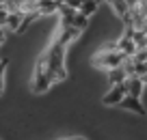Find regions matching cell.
I'll use <instances>...</instances> for the list:
<instances>
[{
  "label": "cell",
  "mask_w": 147,
  "mask_h": 140,
  "mask_svg": "<svg viewBox=\"0 0 147 140\" xmlns=\"http://www.w3.org/2000/svg\"><path fill=\"white\" fill-rule=\"evenodd\" d=\"M123 86H125V95L134 97V99H141L143 88H145V84H143L141 78H128V80L123 82Z\"/></svg>",
  "instance_id": "obj_7"
},
{
  "label": "cell",
  "mask_w": 147,
  "mask_h": 140,
  "mask_svg": "<svg viewBox=\"0 0 147 140\" xmlns=\"http://www.w3.org/2000/svg\"><path fill=\"white\" fill-rule=\"evenodd\" d=\"M132 41H134V45H136V52H138V50H145V48H147V35H145L143 30H134Z\"/></svg>",
  "instance_id": "obj_13"
},
{
  "label": "cell",
  "mask_w": 147,
  "mask_h": 140,
  "mask_svg": "<svg viewBox=\"0 0 147 140\" xmlns=\"http://www.w3.org/2000/svg\"><path fill=\"white\" fill-rule=\"evenodd\" d=\"M71 26L76 28V30H78V32H82L84 28L89 26V17H84V15L76 13V15H74V19H71Z\"/></svg>",
  "instance_id": "obj_14"
},
{
  "label": "cell",
  "mask_w": 147,
  "mask_h": 140,
  "mask_svg": "<svg viewBox=\"0 0 147 140\" xmlns=\"http://www.w3.org/2000/svg\"><path fill=\"white\" fill-rule=\"evenodd\" d=\"M138 30H143L147 35V15H145V19H143V24H141V28H138Z\"/></svg>",
  "instance_id": "obj_17"
},
{
  "label": "cell",
  "mask_w": 147,
  "mask_h": 140,
  "mask_svg": "<svg viewBox=\"0 0 147 140\" xmlns=\"http://www.w3.org/2000/svg\"><path fill=\"white\" fill-rule=\"evenodd\" d=\"M95 2H97V5H102V2H108V0H95Z\"/></svg>",
  "instance_id": "obj_21"
},
{
  "label": "cell",
  "mask_w": 147,
  "mask_h": 140,
  "mask_svg": "<svg viewBox=\"0 0 147 140\" xmlns=\"http://www.w3.org/2000/svg\"><path fill=\"white\" fill-rule=\"evenodd\" d=\"M141 80H143V84H147V73H145V76L141 78Z\"/></svg>",
  "instance_id": "obj_20"
},
{
  "label": "cell",
  "mask_w": 147,
  "mask_h": 140,
  "mask_svg": "<svg viewBox=\"0 0 147 140\" xmlns=\"http://www.w3.org/2000/svg\"><path fill=\"white\" fill-rule=\"evenodd\" d=\"M65 140H84V138H80V136H74V138H65Z\"/></svg>",
  "instance_id": "obj_19"
},
{
  "label": "cell",
  "mask_w": 147,
  "mask_h": 140,
  "mask_svg": "<svg viewBox=\"0 0 147 140\" xmlns=\"http://www.w3.org/2000/svg\"><path fill=\"white\" fill-rule=\"evenodd\" d=\"M125 97V86L123 84H117V86H110V90L104 95V106H119L121 99Z\"/></svg>",
  "instance_id": "obj_6"
},
{
  "label": "cell",
  "mask_w": 147,
  "mask_h": 140,
  "mask_svg": "<svg viewBox=\"0 0 147 140\" xmlns=\"http://www.w3.org/2000/svg\"><path fill=\"white\" fill-rule=\"evenodd\" d=\"M54 84L50 78V71H48V63H46V56H39L35 63V71H32V80H30V86L35 93H46L50 90V86Z\"/></svg>",
  "instance_id": "obj_3"
},
{
  "label": "cell",
  "mask_w": 147,
  "mask_h": 140,
  "mask_svg": "<svg viewBox=\"0 0 147 140\" xmlns=\"http://www.w3.org/2000/svg\"><path fill=\"white\" fill-rule=\"evenodd\" d=\"M97 7H100V5H97L95 0H84L82 5H80L78 13H80V15H84V17H91V15L97 11Z\"/></svg>",
  "instance_id": "obj_12"
},
{
  "label": "cell",
  "mask_w": 147,
  "mask_h": 140,
  "mask_svg": "<svg viewBox=\"0 0 147 140\" xmlns=\"http://www.w3.org/2000/svg\"><path fill=\"white\" fill-rule=\"evenodd\" d=\"M65 45H61L59 41L52 39V43L48 45V50L43 52L46 56V63H48V71H50L52 82H63L65 76H67V69H65Z\"/></svg>",
  "instance_id": "obj_1"
},
{
  "label": "cell",
  "mask_w": 147,
  "mask_h": 140,
  "mask_svg": "<svg viewBox=\"0 0 147 140\" xmlns=\"http://www.w3.org/2000/svg\"><path fill=\"white\" fill-rule=\"evenodd\" d=\"M121 108H125V110H130V112H136V114H141V117H145L147 114V110H145V106L141 104V99H134V97H130V95H125L123 99H121Z\"/></svg>",
  "instance_id": "obj_8"
},
{
  "label": "cell",
  "mask_w": 147,
  "mask_h": 140,
  "mask_svg": "<svg viewBox=\"0 0 147 140\" xmlns=\"http://www.w3.org/2000/svg\"><path fill=\"white\" fill-rule=\"evenodd\" d=\"M123 54L121 52H117V45L113 43V41H108V43H104L100 48V50L95 52V56H93V65L100 69H106V71H110V69H117L123 65Z\"/></svg>",
  "instance_id": "obj_2"
},
{
  "label": "cell",
  "mask_w": 147,
  "mask_h": 140,
  "mask_svg": "<svg viewBox=\"0 0 147 140\" xmlns=\"http://www.w3.org/2000/svg\"><path fill=\"white\" fill-rule=\"evenodd\" d=\"M9 65V60H0V95H2V90H5V69Z\"/></svg>",
  "instance_id": "obj_15"
},
{
  "label": "cell",
  "mask_w": 147,
  "mask_h": 140,
  "mask_svg": "<svg viewBox=\"0 0 147 140\" xmlns=\"http://www.w3.org/2000/svg\"><path fill=\"white\" fill-rule=\"evenodd\" d=\"M110 9L115 11L117 17H121V22L125 24V28H132V17H130V2L128 0H108Z\"/></svg>",
  "instance_id": "obj_5"
},
{
  "label": "cell",
  "mask_w": 147,
  "mask_h": 140,
  "mask_svg": "<svg viewBox=\"0 0 147 140\" xmlns=\"http://www.w3.org/2000/svg\"><path fill=\"white\" fill-rule=\"evenodd\" d=\"M5 41V28H0V43Z\"/></svg>",
  "instance_id": "obj_18"
},
{
  "label": "cell",
  "mask_w": 147,
  "mask_h": 140,
  "mask_svg": "<svg viewBox=\"0 0 147 140\" xmlns=\"http://www.w3.org/2000/svg\"><path fill=\"white\" fill-rule=\"evenodd\" d=\"M7 17H9V11H7V9H0V28H5Z\"/></svg>",
  "instance_id": "obj_16"
},
{
  "label": "cell",
  "mask_w": 147,
  "mask_h": 140,
  "mask_svg": "<svg viewBox=\"0 0 147 140\" xmlns=\"http://www.w3.org/2000/svg\"><path fill=\"white\" fill-rule=\"evenodd\" d=\"M59 5L61 2H56V0H37V9L35 13L41 17V15H52L59 11Z\"/></svg>",
  "instance_id": "obj_9"
},
{
  "label": "cell",
  "mask_w": 147,
  "mask_h": 140,
  "mask_svg": "<svg viewBox=\"0 0 147 140\" xmlns=\"http://www.w3.org/2000/svg\"><path fill=\"white\" fill-rule=\"evenodd\" d=\"M132 35H134V28H125L123 35H121V39L115 43L117 52H121L123 58H132V56L136 54V45H134V41H132Z\"/></svg>",
  "instance_id": "obj_4"
},
{
  "label": "cell",
  "mask_w": 147,
  "mask_h": 140,
  "mask_svg": "<svg viewBox=\"0 0 147 140\" xmlns=\"http://www.w3.org/2000/svg\"><path fill=\"white\" fill-rule=\"evenodd\" d=\"M108 80H110V86H117V84H123L128 80V76H125V71L121 67H117V69H110L108 71Z\"/></svg>",
  "instance_id": "obj_11"
},
{
  "label": "cell",
  "mask_w": 147,
  "mask_h": 140,
  "mask_svg": "<svg viewBox=\"0 0 147 140\" xmlns=\"http://www.w3.org/2000/svg\"><path fill=\"white\" fill-rule=\"evenodd\" d=\"M5 28H9L11 32H18L24 28V15L22 13H9V17H7V24Z\"/></svg>",
  "instance_id": "obj_10"
}]
</instances>
